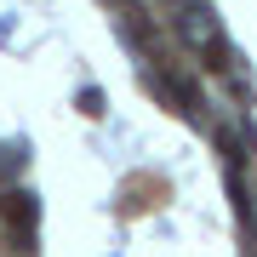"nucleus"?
<instances>
[{
    "mask_svg": "<svg viewBox=\"0 0 257 257\" xmlns=\"http://www.w3.org/2000/svg\"><path fill=\"white\" fill-rule=\"evenodd\" d=\"M177 35H183L189 46H211V40H217V18H211V6H189L183 18H177Z\"/></svg>",
    "mask_w": 257,
    "mask_h": 257,
    "instance_id": "2",
    "label": "nucleus"
},
{
    "mask_svg": "<svg viewBox=\"0 0 257 257\" xmlns=\"http://www.w3.org/2000/svg\"><path fill=\"white\" fill-rule=\"evenodd\" d=\"M80 114H103V92H97V86H86V92H80Z\"/></svg>",
    "mask_w": 257,
    "mask_h": 257,
    "instance_id": "3",
    "label": "nucleus"
},
{
    "mask_svg": "<svg viewBox=\"0 0 257 257\" xmlns=\"http://www.w3.org/2000/svg\"><path fill=\"white\" fill-rule=\"evenodd\" d=\"M0 223L12 229L18 246H35V229H40V200L29 189H6L0 194Z\"/></svg>",
    "mask_w": 257,
    "mask_h": 257,
    "instance_id": "1",
    "label": "nucleus"
}]
</instances>
